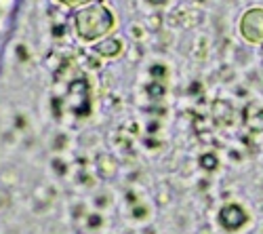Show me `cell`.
Here are the masks:
<instances>
[{
	"instance_id": "6da1fadb",
	"label": "cell",
	"mask_w": 263,
	"mask_h": 234,
	"mask_svg": "<svg viewBox=\"0 0 263 234\" xmlns=\"http://www.w3.org/2000/svg\"><path fill=\"white\" fill-rule=\"evenodd\" d=\"M114 28V15L103 5H86L76 13V30L82 40H97Z\"/></svg>"
},
{
	"instance_id": "8992f818",
	"label": "cell",
	"mask_w": 263,
	"mask_h": 234,
	"mask_svg": "<svg viewBox=\"0 0 263 234\" xmlns=\"http://www.w3.org/2000/svg\"><path fill=\"white\" fill-rule=\"evenodd\" d=\"M200 165H202L204 169H215V167H217V158H215L213 154H204V156L200 158Z\"/></svg>"
},
{
	"instance_id": "3957f363",
	"label": "cell",
	"mask_w": 263,
	"mask_h": 234,
	"mask_svg": "<svg viewBox=\"0 0 263 234\" xmlns=\"http://www.w3.org/2000/svg\"><path fill=\"white\" fill-rule=\"evenodd\" d=\"M219 222L228 230H238L240 226L247 224V213L240 205H228L221 209V213H219Z\"/></svg>"
},
{
	"instance_id": "7a4b0ae2",
	"label": "cell",
	"mask_w": 263,
	"mask_h": 234,
	"mask_svg": "<svg viewBox=\"0 0 263 234\" xmlns=\"http://www.w3.org/2000/svg\"><path fill=\"white\" fill-rule=\"evenodd\" d=\"M240 30L249 42H263V9H251L240 21Z\"/></svg>"
},
{
	"instance_id": "5b68a950",
	"label": "cell",
	"mask_w": 263,
	"mask_h": 234,
	"mask_svg": "<svg viewBox=\"0 0 263 234\" xmlns=\"http://www.w3.org/2000/svg\"><path fill=\"white\" fill-rule=\"evenodd\" d=\"M120 49H122V45H120V40H116V38H107V40L99 42V45L95 47V51L99 55H103V57H116L120 53Z\"/></svg>"
},
{
	"instance_id": "277c9868",
	"label": "cell",
	"mask_w": 263,
	"mask_h": 234,
	"mask_svg": "<svg viewBox=\"0 0 263 234\" xmlns=\"http://www.w3.org/2000/svg\"><path fill=\"white\" fill-rule=\"evenodd\" d=\"M247 122H249V127L253 131H263V108L261 105H255V103H251L249 108H247Z\"/></svg>"
},
{
	"instance_id": "52a82bcc",
	"label": "cell",
	"mask_w": 263,
	"mask_h": 234,
	"mask_svg": "<svg viewBox=\"0 0 263 234\" xmlns=\"http://www.w3.org/2000/svg\"><path fill=\"white\" fill-rule=\"evenodd\" d=\"M59 3L68 5V7H80V5H86V3H91V0H59Z\"/></svg>"
}]
</instances>
